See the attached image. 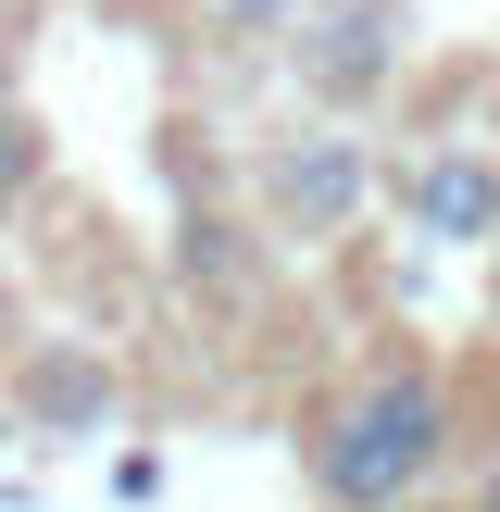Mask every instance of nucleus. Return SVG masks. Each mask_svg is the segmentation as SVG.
Returning a JSON list of instances; mask_svg holds the SVG:
<instances>
[{
  "label": "nucleus",
  "mask_w": 500,
  "mask_h": 512,
  "mask_svg": "<svg viewBox=\"0 0 500 512\" xmlns=\"http://www.w3.org/2000/svg\"><path fill=\"white\" fill-rule=\"evenodd\" d=\"M300 463H313V500L325 512H400L425 475L450 463V388L400 350V363H375L363 388H338L313 413Z\"/></svg>",
  "instance_id": "f257e3e1"
},
{
  "label": "nucleus",
  "mask_w": 500,
  "mask_h": 512,
  "mask_svg": "<svg viewBox=\"0 0 500 512\" xmlns=\"http://www.w3.org/2000/svg\"><path fill=\"white\" fill-rule=\"evenodd\" d=\"M413 63V0H300L288 13V75L313 125H363Z\"/></svg>",
  "instance_id": "f03ea898"
},
{
  "label": "nucleus",
  "mask_w": 500,
  "mask_h": 512,
  "mask_svg": "<svg viewBox=\"0 0 500 512\" xmlns=\"http://www.w3.org/2000/svg\"><path fill=\"white\" fill-rule=\"evenodd\" d=\"M363 188H375V150L350 138V125H288V138H263V213H275V238L325 250L338 225H363Z\"/></svg>",
  "instance_id": "7ed1b4c3"
},
{
  "label": "nucleus",
  "mask_w": 500,
  "mask_h": 512,
  "mask_svg": "<svg viewBox=\"0 0 500 512\" xmlns=\"http://www.w3.org/2000/svg\"><path fill=\"white\" fill-rule=\"evenodd\" d=\"M400 225H413L425 250H488L500 238V150L488 138H438L400 175Z\"/></svg>",
  "instance_id": "20e7f679"
},
{
  "label": "nucleus",
  "mask_w": 500,
  "mask_h": 512,
  "mask_svg": "<svg viewBox=\"0 0 500 512\" xmlns=\"http://www.w3.org/2000/svg\"><path fill=\"white\" fill-rule=\"evenodd\" d=\"M25 413H50V425H88V413H113V375H100V363H38V375H25Z\"/></svg>",
  "instance_id": "39448f33"
},
{
  "label": "nucleus",
  "mask_w": 500,
  "mask_h": 512,
  "mask_svg": "<svg viewBox=\"0 0 500 512\" xmlns=\"http://www.w3.org/2000/svg\"><path fill=\"white\" fill-rule=\"evenodd\" d=\"M38 163H50L38 113H25V100H0V225H13V200H25V188H38Z\"/></svg>",
  "instance_id": "423d86ee"
},
{
  "label": "nucleus",
  "mask_w": 500,
  "mask_h": 512,
  "mask_svg": "<svg viewBox=\"0 0 500 512\" xmlns=\"http://www.w3.org/2000/svg\"><path fill=\"white\" fill-rule=\"evenodd\" d=\"M300 0H200V38L213 50H250V38H288Z\"/></svg>",
  "instance_id": "0eeeda50"
},
{
  "label": "nucleus",
  "mask_w": 500,
  "mask_h": 512,
  "mask_svg": "<svg viewBox=\"0 0 500 512\" xmlns=\"http://www.w3.org/2000/svg\"><path fill=\"white\" fill-rule=\"evenodd\" d=\"M475 512H500V463H488V475H475Z\"/></svg>",
  "instance_id": "6e6552de"
},
{
  "label": "nucleus",
  "mask_w": 500,
  "mask_h": 512,
  "mask_svg": "<svg viewBox=\"0 0 500 512\" xmlns=\"http://www.w3.org/2000/svg\"><path fill=\"white\" fill-rule=\"evenodd\" d=\"M400 512H425V500H400Z\"/></svg>",
  "instance_id": "1a4fd4ad"
},
{
  "label": "nucleus",
  "mask_w": 500,
  "mask_h": 512,
  "mask_svg": "<svg viewBox=\"0 0 500 512\" xmlns=\"http://www.w3.org/2000/svg\"><path fill=\"white\" fill-rule=\"evenodd\" d=\"M0 13H13V0H0Z\"/></svg>",
  "instance_id": "9d476101"
}]
</instances>
